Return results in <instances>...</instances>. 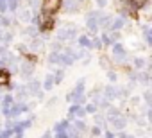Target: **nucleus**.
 Listing matches in <instances>:
<instances>
[{"instance_id": "15", "label": "nucleus", "mask_w": 152, "mask_h": 138, "mask_svg": "<svg viewBox=\"0 0 152 138\" xmlns=\"http://www.w3.org/2000/svg\"><path fill=\"white\" fill-rule=\"evenodd\" d=\"M32 15H34V11L32 9H23L22 13H20V22H23V23H29L31 20H32Z\"/></svg>"}, {"instance_id": "19", "label": "nucleus", "mask_w": 152, "mask_h": 138, "mask_svg": "<svg viewBox=\"0 0 152 138\" xmlns=\"http://www.w3.org/2000/svg\"><path fill=\"white\" fill-rule=\"evenodd\" d=\"M59 57H61V52H56V50H50V54H48V57H47V61H48L50 65H59Z\"/></svg>"}, {"instance_id": "17", "label": "nucleus", "mask_w": 152, "mask_h": 138, "mask_svg": "<svg viewBox=\"0 0 152 138\" xmlns=\"http://www.w3.org/2000/svg\"><path fill=\"white\" fill-rule=\"evenodd\" d=\"M20 2L22 0H7V15L9 13H16L20 9Z\"/></svg>"}, {"instance_id": "12", "label": "nucleus", "mask_w": 152, "mask_h": 138, "mask_svg": "<svg viewBox=\"0 0 152 138\" xmlns=\"http://www.w3.org/2000/svg\"><path fill=\"white\" fill-rule=\"evenodd\" d=\"M77 45H79V48H91V38L86 34H81V36H77Z\"/></svg>"}, {"instance_id": "33", "label": "nucleus", "mask_w": 152, "mask_h": 138, "mask_svg": "<svg viewBox=\"0 0 152 138\" xmlns=\"http://www.w3.org/2000/svg\"><path fill=\"white\" fill-rule=\"evenodd\" d=\"M2 34H4V29H0V43H2Z\"/></svg>"}, {"instance_id": "3", "label": "nucleus", "mask_w": 152, "mask_h": 138, "mask_svg": "<svg viewBox=\"0 0 152 138\" xmlns=\"http://www.w3.org/2000/svg\"><path fill=\"white\" fill-rule=\"evenodd\" d=\"M102 92H104V99H107V101L120 99V97H124V95L127 93L125 90H122V88H118V86H115V84H107Z\"/></svg>"}, {"instance_id": "4", "label": "nucleus", "mask_w": 152, "mask_h": 138, "mask_svg": "<svg viewBox=\"0 0 152 138\" xmlns=\"http://www.w3.org/2000/svg\"><path fill=\"white\" fill-rule=\"evenodd\" d=\"M111 48H113V61H116V63H125V59H127V50H125V47H124L120 41H116V43L111 45Z\"/></svg>"}, {"instance_id": "20", "label": "nucleus", "mask_w": 152, "mask_h": 138, "mask_svg": "<svg viewBox=\"0 0 152 138\" xmlns=\"http://www.w3.org/2000/svg\"><path fill=\"white\" fill-rule=\"evenodd\" d=\"M97 109H99V108H97L95 102H86V104H84V111H86V113H97Z\"/></svg>"}, {"instance_id": "8", "label": "nucleus", "mask_w": 152, "mask_h": 138, "mask_svg": "<svg viewBox=\"0 0 152 138\" xmlns=\"http://www.w3.org/2000/svg\"><path fill=\"white\" fill-rule=\"evenodd\" d=\"M86 115V111H84V106H81V104H72L70 106V109H68V118H75V117H79V118H83Z\"/></svg>"}, {"instance_id": "11", "label": "nucleus", "mask_w": 152, "mask_h": 138, "mask_svg": "<svg viewBox=\"0 0 152 138\" xmlns=\"http://www.w3.org/2000/svg\"><path fill=\"white\" fill-rule=\"evenodd\" d=\"M11 83V72L7 68H0V88H6Z\"/></svg>"}, {"instance_id": "25", "label": "nucleus", "mask_w": 152, "mask_h": 138, "mask_svg": "<svg viewBox=\"0 0 152 138\" xmlns=\"http://www.w3.org/2000/svg\"><path fill=\"white\" fill-rule=\"evenodd\" d=\"M75 127H77V131H84L86 129V124L83 120H75Z\"/></svg>"}, {"instance_id": "22", "label": "nucleus", "mask_w": 152, "mask_h": 138, "mask_svg": "<svg viewBox=\"0 0 152 138\" xmlns=\"http://www.w3.org/2000/svg\"><path fill=\"white\" fill-rule=\"evenodd\" d=\"M104 45H102V40L99 38V36H95L93 40H91V48H102Z\"/></svg>"}, {"instance_id": "29", "label": "nucleus", "mask_w": 152, "mask_h": 138, "mask_svg": "<svg viewBox=\"0 0 152 138\" xmlns=\"http://www.w3.org/2000/svg\"><path fill=\"white\" fill-rule=\"evenodd\" d=\"M0 68H6V59L0 56Z\"/></svg>"}, {"instance_id": "2", "label": "nucleus", "mask_w": 152, "mask_h": 138, "mask_svg": "<svg viewBox=\"0 0 152 138\" xmlns=\"http://www.w3.org/2000/svg\"><path fill=\"white\" fill-rule=\"evenodd\" d=\"M63 6V0H41L39 9L45 15H56Z\"/></svg>"}, {"instance_id": "18", "label": "nucleus", "mask_w": 152, "mask_h": 138, "mask_svg": "<svg viewBox=\"0 0 152 138\" xmlns=\"http://www.w3.org/2000/svg\"><path fill=\"white\" fill-rule=\"evenodd\" d=\"M141 32H143V36H145V41H147V45H152V27H148V25H143V27H141Z\"/></svg>"}, {"instance_id": "13", "label": "nucleus", "mask_w": 152, "mask_h": 138, "mask_svg": "<svg viewBox=\"0 0 152 138\" xmlns=\"http://www.w3.org/2000/svg\"><path fill=\"white\" fill-rule=\"evenodd\" d=\"M54 86H56V84H54V77H52V74H47L45 79H43V83H41V90H43V92H50Z\"/></svg>"}, {"instance_id": "7", "label": "nucleus", "mask_w": 152, "mask_h": 138, "mask_svg": "<svg viewBox=\"0 0 152 138\" xmlns=\"http://www.w3.org/2000/svg\"><path fill=\"white\" fill-rule=\"evenodd\" d=\"M16 93H15V101L16 102H27V99L31 97V93H29V90H27V86L25 84H22V86H16V90H15Z\"/></svg>"}, {"instance_id": "24", "label": "nucleus", "mask_w": 152, "mask_h": 138, "mask_svg": "<svg viewBox=\"0 0 152 138\" xmlns=\"http://www.w3.org/2000/svg\"><path fill=\"white\" fill-rule=\"evenodd\" d=\"M107 113H109V117L113 118V117H118V115H120V109H118V108L109 106V108H107Z\"/></svg>"}, {"instance_id": "21", "label": "nucleus", "mask_w": 152, "mask_h": 138, "mask_svg": "<svg viewBox=\"0 0 152 138\" xmlns=\"http://www.w3.org/2000/svg\"><path fill=\"white\" fill-rule=\"evenodd\" d=\"M113 126H116L118 129H120V127H124V126H125V118H122L120 115H118V117H115V118H113Z\"/></svg>"}, {"instance_id": "26", "label": "nucleus", "mask_w": 152, "mask_h": 138, "mask_svg": "<svg viewBox=\"0 0 152 138\" xmlns=\"http://www.w3.org/2000/svg\"><path fill=\"white\" fill-rule=\"evenodd\" d=\"M107 79H109L111 83H116V74L111 72V70H107Z\"/></svg>"}, {"instance_id": "9", "label": "nucleus", "mask_w": 152, "mask_h": 138, "mask_svg": "<svg viewBox=\"0 0 152 138\" xmlns=\"http://www.w3.org/2000/svg\"><path fill=\"white\" fill-rule=\"evenodd\" d=\"M25 86H27V90H29L31 97H34L36 93H39V92H41V81H38V79H32V77H31V79L27 81V84H25Z\"/></svg>"}, {"instance_id": "34", "label": "nucleus", "mask_w": 152, "mask_h": 138, "mask_svg": "<svg viewBox=\"0 0 152 138\" xmlns=\"http://www.w3.org/2000/svg\"><path fill=\"white\" fill-rule=\"evenodd\" d=\"M107 138H113V134H111V133H107Z\"/></svg>"}, {"instance_id": "28", "label": "nucleus", "mask_w": 152, "mask_h": 138, "mask_svg": "<svg viewBox=\"0 0 152 138\" xmlns=\"http://www.w3.org/2000/svg\"><path fill=\"white\" fill-rule=\"evenodd\" d=\"M56 138H70V134H68V131H64V133H56Z\"/></svg>"}, {"instance_id": "27", "label": "nucleus", "mask_w": 152, "mask_h": 138, "mask_svg": "<svg viewBox=\"0 0 152 138\" xmlns=\"http://www.w3.org/2000/svg\"><path fill=\"white\" fill-rule=\"evenodd\" d=\"M95 2H97V6L102 9V7H106V6H107V2H109V0H95Z\"/></svg>"}, {"instance_id": "31", "label": "nucleus", "mask_w": 152, "mask_h": 138, "mask_svg": "<svg viewBox=\"0 0 152 138\" xmlns=\"http://www.w3.org/2000/svg\"><path fill=\"white\" fill-rule=\"evenodd\" d=\"M91 133H93V134H100V129H99V127H93V131H91Z\"/></svg>"}, {"instance_id": "32", "label": "nucleus", "mask_w": 152, "mask_h": 138, "mask_svg": "<svg viewBox=\"0 0 152 138\" xmlns=\"http://www.w3.org/2000/svg\"><path fill=\"white\" fill-rule=\"evenodd\" d=\"M41 138H50V131H47V133H45V134H43Z\"/></svg>"}, {"instance_id": "1", "label": "nucleus", "mask_w": 152, "mask_h": 138, "mask_svg": "<svg viewBox=\"0 0 152 138\" xmlns=\"http://www.w3.org/2000/svg\"><path fill=\"white\" fill-rule=\"evenodd\" d=\"M34 68H36V63L20 56V65H18V72H16L18 76H22L23 79H31L32 74H34Z\"/></svg>"}, {"instance_id": "23", "label": "nucleus", "mask_w": 152, "mask_h": 138, "mask_svg": "<svg viewBox=\"0 0 152 138\" xmlns=\"http://www.w3.org/2000/svg\"><path fill=\"white\" fill-rule=\"evenodd\" d=\"M134 66L138 68V70H143V66H145V59H141V57H134Z\"/></svg>"}, {"instance_id": "14", "label": "nucleus", "mask_w": 152, "mask_h": 138, "mask_svg": "<svg viewBox=\"0 0 152 138\" xmlns=\"http://www.w3.org/2000/svg\"><path fill=\"white\" fill-rule=\"evenodd\" d=\"M52 77H54V84H61L63 79H64V68L63 66L56 68V70L52 72Z\"/></svg>"}, {"instance_id": "30", "label": "nucleus", "mask_w": 152, "mask_h": 138, "mask_svg": "<svg viewBox=\"0 0 152 138\" xmlns=\"http://www.w3.org/2000/svg\"><path fill=\"white\" fill-rule=\"evenodd\" d=\"M147 117H148V120H150V122H152V108H150V109H148V111H147Z\"/></svg>"}, {"instance_id": "10", "label": "nucleus", "mask_w": 152, "mask_h": 138, "mask_svg": "<svg viewBox=\"0 0 152 138\" xmlns=\"http://www.w3.org/2000/svg\"><path fill=\"white\" fill-rule=\"evenodd\" d=\"M127 22V16H115L111 18V23H109V31H120Z\"/></svg>"}, {"instance_id": "6", "label": "nucleus", "mask_w": 152, "mask_h": 138, "mask_svg": "<svg viewBox=\"0 0 152 138\" xmlns=\"http://www.w3.org/2000/svg\"><path fill=\"white\" fill-rule=\"evenodd\" d=\"M61 7L64 9V13L73 15V13H77L81 9V4L77 2V0H63V6Z\"/></svg>"}, {"instance_id": "5", "label": "nucleus", "mask_w": 152, "mask_h": 138, "mask_svg": "<svg viewBox=\"0 0 152 138\" xmlns=\"http://www.w3.org/2000/svg\"><path fill=\"white\" fill-rule=\"evenodd\" d=\"M86 27L91 34H95L99 31V11H90L86 16Z\"/></svg>"}, {"instance_id": "16", "label": "nucleus", "mask_w": 152, "mask_h": 138, "mask_svg": "<svg viewBox=\"0 0 152 138\" xmlns=\"http://www.w3.org/2000/svg\"><path fill=\"white\" fill-rule=\"evenodd\" d=\"M68 127H70V122L68 120H61V122H57L54 126V133H64V131H68Z\"/></svg>"}]
</instances>
